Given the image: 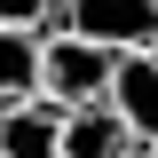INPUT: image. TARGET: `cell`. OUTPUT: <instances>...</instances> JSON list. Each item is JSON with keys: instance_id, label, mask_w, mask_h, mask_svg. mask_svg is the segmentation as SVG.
Segmentation results:
<instances>
[{"instance_id": "obj_8", "label": "cell", "mask_w": 158, "mask_h": 158, "mask_svg": "<svg viewBox=\"0 0 158 158\" xmlns=\"http://www.w3.org/2000/svg\"><path fill=\"white\" fill-rule=\"evenodd\" d=\"M142 158H158V142H142Z\"/></svg>"}, {"instance_id": "obj_4", "label": "cell", "mask_w": 158, "mask_h": 158, "mask_svg": "<svg viewBox=\"0 0 158 158\" xmlns=\"http://www.w3.org/2000/svg\"><path fill=\"white\" fill-rule=\"evenodd\" d=\"M127 150H142V142L127 135V118H118L111 103L63 111V142H56V158H127Z\"/></svg>"}, {"instance_id": "obj_5", "label": "cell", "mask_w": 158, "mask_h": 158, "mask_svg": "<svg viewBox=\"0 0 158 158\" xmlns=\"http://www.w3.org/2000/svg\"><path fill=\"white\" fill-rule=\"evenodd\" d=\"M63 142V111L56 103H0V158H56Z\"/></svg>"}, {"instance_id": "obj_2", "label": "cell", "mask_w": 158, "mask_h": 158, "mask_svg": "<svg viewBox=\"0 0 158 158\" xmlns=\"http://www.w3.org/2000/svg\"><path fill=\"white\" fill-rule=\"evenodd\" d=\"M48 32H79L111 56H142L158 48V0H56Z\"/></svg>"}, {"instance_id": "obj_9", "label": "cell", "mask_w": 158, "mask_h": 158, "mask_svg": "<svg viewBox=\"0 0 158 158\" xmlns=\"http://www.w3.org/2000/svg\"><path fill=\"white\" fill-rule=\"evenodd\" d=\"M127 158H142V150H127Z\"/></svg>"}, {"instance_id": "obj_7", "label": "cell", "mask_w": 158, "mask_h": 158, "mask_svg": "<svg viewBox=\"0 0 158 158\" xmlns=\"http://www.w3.org/2000/svg\"><path fill=\"white\" fill-rule=\"evenodd\" d=\"M48 8H56V0H0V24H16V32H48Z\"/></svg>"}, {"instance_id": "obj_6", "label": "cell", "mask_w": 158, "mask_h": 158, "mask_svg": "<svg viewBox=\"0 0 158 158\" xmlns=\"http://www.w3.org/2000/svg\"><path fill=\"white\" fill-rule=\"evenodd\" d=\"M40 95V32L0 24V103H32Z\"/></svg>"}, {"instance_id": "obj_3", "label": "cell", "mask_w": 158, "mask_h": 158, "mask_svg": "<svg viewBox=\"0 0 158 158\" xmlns=\"http://www.w3.org/2000/svg\"><path fill=\"white\" fill-rule=\"evenodd\" d=\"M111 111L127 118L135 142H158V48L118 56V71H111Z\"/></svg>"}, {"instance_id": "obj_1", "label": "cell", "mask_w": 158, "mask_h": 158, "mask_svg": "<svg viewBox=\"0 0 158 158\" xmlns=\"http://www.w3.org/2000/svg\"><path fill=\"white\" fill-rule=\"evenodd\" d=\"M111 71H118L111 48H95L79 32H40V103H56V111L111 103Z\"/></svg>"}]
</instances>
